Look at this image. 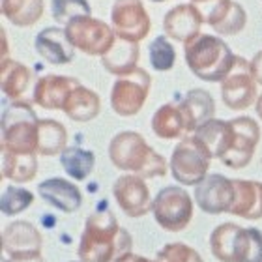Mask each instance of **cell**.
Here are the masks:
<instances>
[{
    "instance_id": "obj_1",
    "label": "cell",
    "mask_w": 262,
    "mask_h": 262,
    "mask_svg": "<svg viewBox=\"0 0 262 262\" xmlns=\"http://www.w3.org/2000/svg\"><path fill=\"white\" fill-rule=\"evenodd\" d=\"M131 249L133 240L129 232L118 225L115 213L98 210L84 223L77 253L81 262H115Z\"/></svg>"
},
{
    "instance_id": "obj_2",
    "label": "cell",
    "mask_w": 262,
    "mask_h": 262,
    "mask_svg": "<svg viewBox=\"0 0 262 262\" xmlns=\"http://www.w3.org/2000/svg\"><path fill=\"white\" fill-rule=\"evenodd\" d=\"M109 158L116 169L142 178H163L167 174V159L150 148L144 137L137 131H122L113 137Z\"/></svg>"
},
{
    "instance_id": "obj_3",
    "label": "cell",
    "mask_w": 262,
    "mask_h": 262,
    "mask_svg": "<svg viewBox=\"0 0 262 262\" xmlns=\"http://www.w3.org/2000/svg\"><path fill=\"white\" fill-rule=\"evenodd\" d=\"M187 68L206 82H221L236 64V55L223 39L210 34H199L184 47Z\"/></svg>"
},
{
    "instance_id": "obj_4",
    "label": "cell",
    "mask_w": 262,
    "mask_h": 262,
    "mask_svg": "<svg viewBox=\"0 0 262 262\" xmlns=\"http://www.w3.org/2000/svg\"><path fill=\"white\" fill-rule=\"evenodd\" d=\"M210 249L221 262H262V232L223 223L213 229Z\"/></svg>"
},
{
    "instance_id": "obj_5",
    "label": "cell",
    "mask_w": 262,
    "mask_h": 262,
    "mask_svg": "<svg viewBox=\"0 0 262 262\" xmlns=\"http://www.w3.org/2000/svg\"><path fill=\"white\" fill-rule=\"evenodd\" d=\"M39 118L32 105L11 101L2 115V148L15 154H38Z\"/></svg>"
},
{
    "instance_id": "obj_6",
    "label": "cell",
    "mask_w": 262,
    "mask_h": 262,
    "mask_svg": "<svg viewBox=\"0 0 262 262\" xmlns=\"http://www.w3.org/2000/svg\"><path fill=\"white\" fill-rule=\"evenodd\" d=\"M212 159V152L199 137H186L170 156V172L182 186H199L208 176Z\"/></svg>"
},
{
    "instance_id": "obj_7",
    "label": "cell",
    "mask_w": 262,
    "mask_h": 262,
    "mask_svg": "<svg viewBox=\"0 0 262 262\" xmlns=\"http://www.w3.org/2000/svg\"><path fill=\"white\" fill-rule=\"evenodd\" d=\"M156 223L167 232H180L191 223L193 201L191 195L176 186H167L156 195L152 202Z\"/></svg>"
},
{
    "instance_id": "obj_8",
    "label": "cell",
    "mask_w": 262,
    "mask_h": 262,
    "mask_svg": "<svg viewBox=\"0 0 262 262\" xmlns=\"http://www.w3.org/2000/svg\"><path fill=\"white\" fill-rule=\"evenodd\" d=\"M66 32L75 49L90 56H105L116 41L115 28L92 15L73 19L66 25Z\"/></svg>"
},
{
    "instance_id": "obj_9",
    "label": "cell",
    "mask_w": 262,
    "mask_h": 262,
    "mask_svg": "<svg viewBox=\"0 0 262 262\" xmlns=\"http://www.w3.org/2000/svg\"><path fill=\"white\" fill-rule=\"evenodd\" d=\"M152 77L148 75L146 70L137 68L129 75L120 77L113 84L111 90V107L118 116H135L141 113L142 105L150 94Z\"/></svg>"
},
{
    "instance_id": "obj_10",
    "label": "cell",
    "mask_w": 262,
    "mask_h": 262,
    "mask_svg": "<svg viewBox=\"0 0 262 262\" xmlns=\"http://www.w3.org/2000/svg\"><path fill=\"white\" fill-rule=\"evenodd\" d=\"M230 135L227 150L221 156V163H225L229 169H244L249 165L255 148L260 141V127L253 118L238 116L229 120Z\"/></svg>"
},
{
    "instance_id": "obj_11",
    "label": "cell",
    "mask_w": 262,
    "mask_h": 262,
    "mask_svg": "<svg viewBox=\"0 0 262 262\" xmlns=\"http://www.w3.org/2000/svg\"><path fill=\"white\" fill-rule=\"evenodd\" d=\"M257 84L251 73V64L236 56V64L230 73L221 81L223 103L232 111H246L257 103Z\"/></svg>"
},
{
    "instance_id": "obj_12",
    "label": "cell",
    "mask_w": 262,
    "mask_h": 262,
    "mask_svg": "<svg viewBox=\"0 0 262 262\" xmlns=\"http://www.w3.org/2000/svg\"><path fill=\"white\" fill-rule=\"evenodd\" d=\"M111 21L116 38L135 43L146 38L152 28V21L142 0H115L111 10Z\"/></svg>"
},
{
    "instance_id": "obj_13",
    "label": "cell",
    "mask_w": 262,
    "mask_h": 262,
    "mask_svg": "<svg viewBox=\"0 0 262 262\" xmlns=\"http://www.w3.org/2000/svg\"><path fill=\"white\" fill-rule=\"evenodd\" d=\"M236 199L234 180L221 174H208L204 180L195 186V202L202 212L217 215L230 213Z\"/></svg>"
},
{
    "instance_id": "obj_14",
    "label": "cell",
    "mask_w": 262,
    "mask_h": 262,
    "mask_svg": "<svg viewBox=\"0 0 262 262\" xmlns=\"http://www.w3.org/2000/svg\"><path fill=\"white\" fill-rule=\"evenodd\" d=\"M113 195L127 217H142L152 210L154 201L150 199V189L142 176H120L113 186Z\"/></svg>"
},
{
    "instance_id": "obj_15",
    "label": "cell",
    "mask_w": 262,
    "mask_h": 262,
    "mask_svg": "<svg viewBox=\"0 0 262 262\" xmlns=\"http://www.w3.org/2000/svg\"><path fill=\"white\" fill-rule=\"evenodd\" d=\"M43 238L32 223L13 221L2 232V251L10 258H25L41 255Z\"/></svg>"
},
{
    "instance_id": "obj_16",
    "label": "cell",
    "mask_w": 262,
    "mask_h": 262,
    "mask_svg": "<svg viewBox=\"0 0 262 262\" xmlns=\"http://www.w3.org/2000/svg\"><path fill=\"white\" fill-rule=\"evenodd\" d=\"M199 10L204 15V21L221 36L240 34L247 23L246 10L232 0H210Z\"/></svg>"
},
{
    "instance_id": "obj_17",
    "label": "cell",
    "mask_w": 262,
    "mask_h": 262,
    "mask_svg": "<svg viewBox=\"0 0 262 262\" xmlns=\"http://www.w3.org/2000/svg\"><path fill=\"white\" fill-rule=\"evenodd\" d=\"M202 23L204 15L195 4H178L167 11L163 19V30L170 39L187 43L199 36Z\"/></svg>"
},
{
    "instance_id": "obj_18",
    "label": "cell",
    "mask_w": 262,
    "mask_h": 262,
    "mask_svg": "<svg viewBox=\"0 0 262 262\" xmlns=\"http://www.w3.org/2000/svg\"><path fill=\"white\" fill-rule=\"evenodd\" d=\"M81 82L66 75H43L34 86V103L47 111H62L70 92Z\"/></svg>"
},
{
    "instance_id": "obj_19",
    "label": "cell",
    "mask_w": 262,
    "mask_h": 262,
    "mask_svg": "<svg viewBox=\"0 0 262 262\" xmlns=\"http://www.w3.org/2000/svg\"><path fill=\"white\" fill-rule=\"evenodd\" d=\"M36 51L39 56H43L49 64L64 66L73 62L75 58V47L68 38L66 28L60 27H49L43 28L41 32L36 36Z\"/></svg>"
},
{
    "instance_id": "obj_20",
    "label": "cell",
    "mask_w": 262,
    "mask_h": 262,
    "mask_svg": "<svg viewBox=\"0 0 262 262\" xmlns=\"http://www.w3.org/2000/svg\"><path fill=\"white\" fill-rule=\"evenodd\" d=\"M39 196L53 208L64 213L77 212L82 204L81 189L64 178H49L38 186Z\"/></svg>"
},
{
    "instance_id": "obj_21",
    "label": "cell",
    "mask_w": 262,
    "mask_h": 262,
    "mask_svg": "<svg viewBox=\"0 0 262 262\" xmlns=\"http://www.w3.org/2000/svg\"><path fill=\"white\" fill-rule=\"evenodd\" d=\"M152 131L159 139H178L184 133H189L186 113L182 109V103L169 101L161 105L152 116Z\"/></svg>"
},
{
    "instance_id": "obj_22",
    "label": "cell",
    "mask_w": 262,
    "mask_h": 262,
    "mask_svg": "<svg viewBox=\"0 0 262 262\" xmlns=\"http://www.w3.org/2000/svg\"><path fill=\"white\" fill-rule=\"evenodd\" d=\"M236 199L230 213L242 219L262 217V182L255 180H234Z\"/></svg>"
},
{
    "instance_id": "obj_23",
    "label": "cell",
    "mask_w": 262,
    "mask_h": 262,
    "mask_svg": "<svg viewBox=\"0 0 262 262\" xmlns=\"http://www.w3.org/2000/svg\"><path fill=\"white\" fill-rule=\"evenodd\" d=\"M62 111L70 116L71 120L90 122L99 115V111H101V99H99V96L94 90L79 84V86H75L70 92Z\"/></svg>"
},
{
    "instance_id": "obj_24",
    "label": "cell",
    "mask_w": 262,
    "mask_h": 262,
    "mask_svg": "<svg viewBox=\"0 0 262 262\" xmlns=\"http://www.w3.org/2000/svg\"><path fill=\"white\" fill-rule=\"evenodd\" d=\"M182 109L186 113L187 126H189V133H195L201 126H204L206 122H210L215 115V103L210 92L202 90V88H195L186 94V98L180 101Z\"/></svg>"
},
{
    "instance_id": "obj_25",
    "label": "cell",
    "mask_w": 262,
    "mask_h": 262,
    "mask_svg": "<svg viewBox=\"0 0 262 262\" xmlns=\"http://www.w3.org/2000/svg\"><path fill=\"white\" fill-rule=\"evenodd\" d=\"M137 62H139V43L122 38H116L109 53L101 56V64L105 70L118 77L129 75L131 71L137 70Z\"/></svg>"
},
{
    "instance_id": "obj_26",
    "label": "cell",
    "mask_w": 262,
    "mask_h": 262,
    "mask_svg": "<svg viewBox=\"0 0 262 262\" xmlns=\"http://www.w3.org/2000/svg\"><path fill=\"white\" fill-rule=\"evenodd\" d=\"M32 81V71L21 62L6 58L0 66V82H2V92L11 101L23 99V94L27 92Z\"/></svg>"
},
{
    "instance_id": "obj_27",
    "label": "cell",
    "mask_w": 262,
    "mask_h": 262,
    "mask_svg": "<svg viewBox=\"0 0 262 262\" xmlns=\"http://www.w3.org/2000/svg\"><path fill=\"white\" fill-rule=\"evenodd\" d=\"M38 172V154H15L2 148V178L17 184L32 182Z\"/></svg>"
},
{
    "instance_id": "obj_28",
    "label": "cell",
    "mask_w": 262,
    "mask_h": 262,
    "mask_svg": "<svg viewBox=\"0 0 262 262\" xmlns=\"http://www.w3.org/2000/svg\"><path fill=\"white\" fill-rule=\"evenodd\" d=\"M2 13L15 27H32L43 15V0H2Z\"/></svg>"
},
{
    "instance_id": "obj_29",
    "label": "cell",
    "mask_w": 262,
    "mask_h": 262,
    "mask_svg": "<svg viewBox=\"0 0 262 262\" xmlns=\"http://www.w3.org/2000/svg\"><path fill=\"white\" fill-rule=\"evenodd\" d=\"M68 148V131L56 120H39L38 154L39 156H56Z\"/></svg>"
},
{
    "instance_id": "obj_30",
    "label": "cell",
    "mask_w": 262,
    "mask_h": 262,
    "mask_svg": "<svg viewBox=\"0 0 262 262\" xmlns=\"http://www.w3.org/2000/svg\"><path fill=\"white\" fill-rule=\"evenodd\" d=\"M60 163L68 176H71L73 180H86L88 176L92 174L96 156L84 148L68 146L60 154Z\"/></svg>"
},
{
    "instance_id": "obj_31",
    "label": "cell",
    "mask_w": 262,
    "mask_h": 262,
    "mask_svg": "<svg viewBox=\"0 0 262 262\" xmlns=\"http://www.w3.org/2000/svg\"><path fill=\"white\" fill-rule=\"evenodd\" d=\"M193 135L199 137V139L206 144L213 158L221 159V156H223L225 150H227V142H229V135H230V126H229V122L212 118V120L206 122L204 126L199 127Z\"/></svg>"
},
{
    "instance_id": "obj_32",
    "label": "cell",
    "mask_w": 262,
    "mask_h": 262,
    "mask_svg": "<svg viewBox=\"0 0 262 262\" xmlns=\"http://www.w3.org/2000/svg\"><path fill=\"white\" fill-rule=\"evenodd\" d=\"M148 55L150 64L156 71H169L176 64V51L165 36H158L148 45Z\"/></svg>"
},
{
    "instance_id": "obj_33",
    "label": "cell",
    "mask_w": 262,
    "mask_h": 262,
    "mask_svg": "<svg viewBox=\"0 0 262 262\" xmlns=\"http://www.w3.org/2000/svg\"><path fill=\"white\" fill-rule=\"evenodd\" d=\"M53 19L58 25H70L73 19L90 15V4L86 0H51Z\"/></svg>"
},
{
    "instance_id": "obj_34",
    "label": "cell",
    "mask_w": 262,
    "mask_h": 262,
    "mask_svg": "<svg viewBox=\"0 0 262 262\" xmlns=\"http://www.w3.org/2000/svg\"><path fill=\"white\" fill-rule=\"evenodd\" d=\"M34 202V195L28 189L23 187H6L0 199V208L4 215H19L21 212H25L27 208H30V204Z\"/></svg>"
},
{
    "instance_id": "obj_35",
    "label": "cell",
    "mask_w": 262,
    "mask_h": 262,
    "mask_svg": "<svg viewBox=\"0 0 262 262\" xmlns=\"http://www.w3.org/2000/svg\"><path fill=\"white\" fill-rule=\"evenodd\" d=\"M158 262H202V257L193 249V247L182 244V242H172L167 244L163 249L158 251Z\"/></svg>"
},
{
    "instance_id": "obj_36",
    "label": "cell",
    "mask_w": 262,
    "mask_h": 262,
    "mask_svg": "<svg viewBox=\"0 0 262 262\" xmlns=\"http://www.w3.org/2000/svg\"><path fill=\"white\" fill-rule=\"evenodd\" d=\"M251 73L255 77V81L262 84V51H258L257 55L253 56L251 60Z\"/></svg>"
},
{
    "instance_id": "obj_37",
    "label": "cell",
    "mask_w": 262,
    "mask_h": 262,
    "mask_svg": "<svg viewBox=\"0 0 262 262\" xmlns=\"http://www.w3.org/2000/svg\"><path fill=\"white\" fill-rule=\"evenodd\" d=\"M115 262H158V260H150V258H144V257H141V255H135V253L127 251V253H124L122 257L116 258Z\"/></svg>"
},
{
    "instance_id": "obj_38",
    "label": "cell",
    "mask_w": 262,
    "mask_h": 262,
    "mask_svg": "<svg viewBox=\"0 0 262 262\" xmlns=\"http://www.w3.org/2000/svg\"><path fill=\"white\" fill-rule=\"evenodd\" d=\"M2 262H45L41 255L36 257H25V258H2Z\"/></svg>"
},
{
    "instance_id": "obj_39",
    "label": "cell",
    "mask_w": 262,
    "mask_h": 262,
    "mask_svg": "<svg viewBox=\"0 0 262 262\" xmlns=\"http://www.w3.org/2000/svg\"><path fill=\"white\" fill-rule=\"evenodd\" d=\"M255 109H257V115L262 118V94H260V96H258L257 103H255Z\"/></svg>"
},
{
    "instance_id": "obj_40",
    "label": "cell",
    "mask_w": 262,
    "mask_h": 262,
    "mask_svg": "<svg viewBox=\"0 0 262 262\" xmlns=\"http://www.w3.org/2000/svg\"><path fill=\"white\" fill-rule=\"evenodd\" d=\"M206 2H210V0H191V4H195L196 8H201V6H204Z\"/></svg>"
},
{
    "instance_id": "obj_41",
    "label": "cell",
    "mask_w": 262,
    "mask_h": 262,
    "mask_svg": "<svg viewBox=\"0 0 262 262\" xmlns=\"http://www.w3.org/2000/svg\"><path fill=\"white\" fill-rule=\"evenodd\" d=\"M152 2H165V0H152Z\"/></svg>"
}]
</instances>
